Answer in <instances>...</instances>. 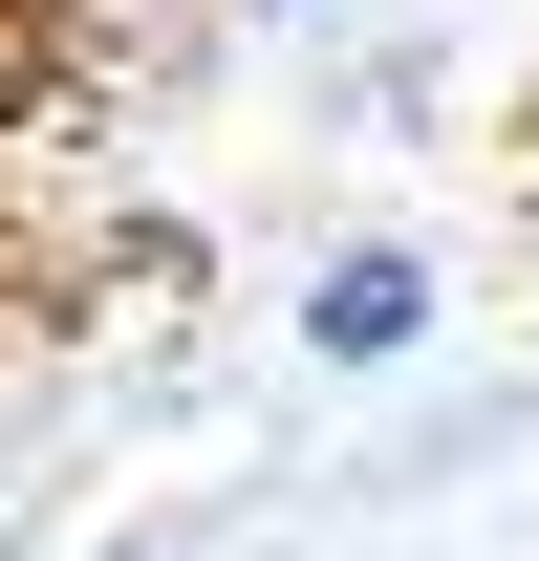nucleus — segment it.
I'll list each match as a JSON object with an SVG mask.
<instances>
[{
  "label": "nucleus",
  "instance_id": "f257e3e1",
  "mask_svg": "<svg viewBox=\"0 0 539 561\" xmlns=\"http://www.w3.org/2000/svg\"><path fill=\"white\" fill-rule=\"evenodd\" d=\"M432 302H454V280L410 260V238H345V260L302 280V346H324V367H410V346H432Z\"/></svg>",
  "mask_w": 539,
  "mask_h": 561
}]
</instances>
